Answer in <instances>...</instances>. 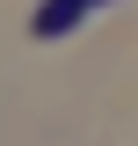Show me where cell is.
Masks as SVG:
<instances>
[{
  "mask_svg": "<svg viewBox=\"0 0 138 146\" xmlns=\"http://www.w3.org/2000/svg\"><path fill=\"white\" fill-rule=\"evenodd\" d=\"M87 7H95V0H44V7H36V36H66Z\"/></svg>",
  "mask_w": 138,
  "mask_h": 146,
  "instance_id": "cell-1",
  "label": "cell"
}]
</instances>
